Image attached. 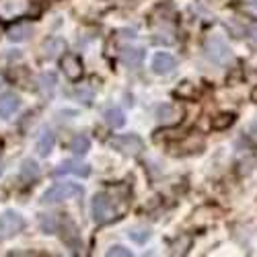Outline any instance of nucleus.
<instances>
[{"mask_svg": "<svg viewBox=\"0 0 257 257\" xmlns=\"http://www.w3.org/2000/svg\"><path fill=\"white\" fill-rule=\"evenodd\" d=\"M84 196V189L78 183H56L50 189L44 191L41 196V202L44 204H60V202H66V200H76Z\"/></svg>", "mask_w": 257, "mask_h": 257, "instance_id": "f257e3e1", "label": "nucleus"}, {"mask_svg": "<svg viewBox=\"0 0 257 257\" xmlns=\"http://www.w3.org/2000/svg\"><path fill=\"white\" fill-rule=\"evenodd\" d=\"M204 52H206V58L214 64H218V66H226L232 60V52L220 35H210L204 44Z\"/></svg>", "mask_w": 257, "mask_h": 257, "instance_id": "f03ea898", "label": "nucleus"}, {"mask_svg": "<svg viewBox=\"0 0 257 257\" xmlns=\"http://www.w3.org/2000/svg\"><path fill=\"white\" fill-rule=\"evenodd\" d=\"M25 226V220L19 212L15 210H7L3 216H0V241H9L15 234H19Z\"/></svg>", "mask_w": 257, "mask_h": 257, "instance_id": "7ed1b4c3", "label": "nucleus"}, {"mask_svg": "<svg viewBox=\"0 0 257 257\" xmlns=\"http://www.w3.org/2000/svg\"><path fill=\"white\" fill-rule=\"evenodd\" d=\"M91 212H93L95 222H107V220H111L115 216V206H113L111 198L107 194H97L93 198Z\"/></svg>", "mask_w": 257, "mask_h": 257, "instance_id": "20e7f679", "label": "nucleus"}, {"mask_svg": "<svg viewBox=\"0 0 257 257\" xmlns=\"http://www.w3.org/2000/svg\"><path fill=\"white\" fill-rule=\"evenodd\" d=\"M109 146L123 155H138L142 151V140L136 134H125V136H115L109 140Z\"/></svg>", "mask_w": 257, "mask_h": 257, "instance_id": "39448f33", "label": "nucleus"}, {"mask_svg": "<svg viewBox=\"0 0 257 257\" xmlns=\"http://www.w3.org/2000/svg\"><path fill=\"white\" fill-rule=\"evenodd\" d=\"M175 66H177L175 58L171 56V54H167V52H159V54L153 58V72H155V74H159V76L173 72V70H175Z\"/></svg>", "mask_w": 257, "mask_h": 257, "instance_id": "423d86ee", "label": "nucleus"}, {"mask_svg": "<svg viewBox=\"0 0 257 257\" xmlns=\"http://www.w3.org/2000/svg\"><path fill=\"white\" fill-rule=\"evenodd\" d=\"M78 175V177H89L91 175V167L84 165V163H78V161H64L58 169H56V175Z\"/></svg>", "mask_w": 257, "mask_h": 257, "instance_id": "0eeeda50", "label": "nucleus"}, {"mask_svg": "<svg viewBox=\"0 0 257 257\" xmlns=\"http://www.w3.org/2000/svg\"><path fill=\"white\" fill-rule=\"evenodd\" d=\"M181 115H183L181 107H177V105H173V103H165V105H161L159 109H157V117H159V121H163L165 125L177 123V121L181 119Z\"/></svg>", "mask_w": 257, "mask_h": 257, "instance_id": "6e6552de", "label": "nucleus"}, {"mask_svg": "<svg viewBox=\"0 0 257 257\" xmlns=\"http://www.w3.org/2000/svg\"><path fill=\"white\" fill-rule=\"evenodd\" d=\"M29 0H0V15L3 17H19L27 13Z\"/></svg>", "mask_w": 257, "mask_h": 257, "instance_id": "1a4fd4ad", "label": "nucleus"}, {"mask_svg": "<svg viewBox=\"0 0 257 257\" xmlns=\"http://www.w3.org/2000/svg\"><path fill=\"white\" fill-rule=\"evenodd\" d=\"M62 70H64V74H66L70 80H78L82 76V64H80V60L76 56L66 54L62 58Z\"/></svg>", "mask_w": 257, "mask_h": 257, "instance_id": "9d476101", "label": "nucleus"}, {"mask_svg": "<svg viewBox=\"0 0 257 257\" xmlns=\"http://www.w3.org/2000/svg\"><path fill=\"white\" fill-rule=\"evenodd\" d=\"M19 105H21V101L15 93H3L0 95V117L9 119L19 109Z\"/></svg>", "mask_w": 257, "mask_h": 257, "instance_id": "9b49d317", "label": "nucleus"}, {"mask_svg": "<svg viewBox=\"0 0 257 257\" xmlns=\"http://www.w3.org/2000/svg\"><path fill=\"white\" fill-rule=\"evenodd\" d=\"M64 50H66V44H64V39L60 37H50L44 46H41V56L48 58V60H54L58 58Z\"/></svg>", "mask_w": 257, "mask_h": 257, "instance_id": "f8f14e48", "label": "nucleus"}, {"mask_svg": "<svg viewBox=\"0 0 257 257\" xmlns=\"http://www.w3.org/2000/svg\"><path fill=\"white\" fill-rule=\"evenodd\" d=\"M31 33H33V27L29 23H17L9 29L7 35H9L11 41H27L31 37Z\"/></svg>", "mask_w": 257, "mask_h": 257, "instance_id": "ddd939ff", "label": "nucleus"}, {"mask_svg": "<svg viewBox=\"0 0 257 257\" xmlns=\"http://www.w3.org/2000/svg\"><path fill=\"white\" fill-rule=\"evenodd\" d=\"M142 58H144V52L140 48H123L121 50V60H123L125 66H130V68L140 66Z\"/></svg>", "mask_w": 257, "mask_h": 257, "instance_id": "4468645a", "label": "nucleus"}, {"mask_svg": "<svg viewBox=\"0 0 257 257\" xmlns=\"http://www.w3.org/2000/svg\"><path fill=\"white\" fill-rule=\"evenodd\" d=\"M54 142H56V136H54L50 130H46L44 134L39 136V140H37V144H35L37 155H39V157H48V155L52 153V148H54Z\"/></svg>", "mask_w": 257, "mask_h": 257, "instance_id": "2eb2a0df", "label": "nucleus"}, {"mask_svg": "<svg viewBox=\"0 0 257 257\" xmlns=\"http://www.w3.org/2000/svg\"><path fill=\"white\" fill-rule=\"evenodd\" d=\"M103 117H105V123L111 125V127H121L125 123V115L119 107H109V109L103 113Z\"/></svg>", "mask_w": 257, "mask_h": 257, "instance_id": "dca6fc26", "label": "nucleus"}, {"mask_svg": "<svg viewBox=\"0 0 257 257\" xmlns=\"http://www.w3.org/2000/svg\"><path fill=\"white\" fill-rule=\"evenodd\" d=\"M37 177H39V167H37V163L31 161V159L23 161V165H21V179L27 181V183H31V181H35Z\"/></svg>", "mask_w": 257, "mask_h": 257, "instance_id": "f3484780", "label": "nucleus"}, {"mask_svg": "<svg viewBox=\"0 0 257 257\" xmlns=\"http://www.w3.org/2000/svg\"><path fill=\"white\" fill-rule=\"evenodd\" d=\"M89 148H91V140H89L87 136H84V134L74 136V138H72V142H70V151H72L74 155H78V157L87 155V153H89Z\"/></svg>", "mask_w": 257, "mask_h": 257, "instance_id": "a211bd4d", "label": "nucleus"}, {"mask_svg": "<svg viewBox=\"0 0 257 257\" xmlns=\"http://www.w3.org/2000/svg\"><path fill=\"white\" fill-rule=\"evenodd\" d=\"M56 89V74L54 72H46L39 76V91L44 93L46 97H52Z\"/></svg>", "mask_w": 257, "mask_h": 257, "instance_id": "6ab92c4d", "label": "nucleus"}, {"mask_svg": "<svg viewBox=\"0 0 257 257\" xmlns=\"http://www.w3.org/2000/svg\"><path fill=\"white\" fill-rule=\"evenodd\" d=\"M64 241H66L72 249H78V232H76V226H74V222L72 220H64Z\"/></svg>", "mask_w": 257, "mask_h": 257, "instance_id": "aec40b11", "label": "nucleus"}, {"mask_svg": "<svg viewBox=\"0 0 257 257\" xmlns=\"http://www.w3.org/2000/svg\"><path fill=\"white\" fill-rule=\"evenodd\" d=\"M127 237H130L134 243L142 245V243H146L148 239H151V228L148 226H132L130 230H127Z\"/></svg>", "mask_w": 257, "mask_h": 257, "instance_id": "412c9836", "label": "nucleus"}, {"mask_svg": "<svg viewBox=\"0 0 257 257\" xmlns=\"http://www.w3.org/2000/svg\"><path fill=\"white\" fill-rule=\"evenodd\" d=\"M241 35H245L249 46L257 50V21H245V29L241 31Z\"/></svg>", "mask_w": 257, "mask_h": 257, "instance_id": "4be33fe9", "label": "nucleus"}, {"mask_svg": "<svg viewBox=\"0 0 257 257\" xmlns=\"http://www.w3.org/2000/svg\"><path fill=\"white\" fill-rule=\"evenodd\" d=\"M232 123H234V115L232 113H220V115H216L212 119L214 130H226V127L232 125Z\"/></svg>", "mask_w": 257, "mask_h": 257, "instance_id": "5701e85b", "label": "nucleus"}, {"mask_svg": "<svg viewBox=\"0 0 257 257\" xmlns=\"http://www.w3.org/2000/svg\"><path fill=\"white\" fill-rule=\"evenodd\" d=\"M39 226H41V230H46V232H56V228H58L56 216H52V214H41L39 216Z\"/></svg>", "mask_w": 257, "mask_h": 257, "instance_id": "b1692460", "label": "nucleus"}, {"mask_svg": "<svg viewBox=\"0 0 257 257\" xmlns=\"http://www.w3.org/2000/svg\"><path fill=\"white\" fill-rule=\"evenodd\" d=\"M107 255H109V257H113V255H117V257H132V251L121 247V245H113L109 251H107Z\"/></svg>", "mask_w": 257, "mask_h": 257, "instance_id": "393cba45", "label": "nucleus"}, {"mask_svg": "<svg viewBox=\"0 0 257 257\" xmlns=\"http://www.w3.org/2000/svg\"><path fill=\"white\" fill-rule=\"evenodd\" d=\"M251 132H253V134H257V121L251 125Z\"/></svg>", "mask_w": 257, "mask_h": 257, "instance_id": "a878e982", "label": "nucleus"}, {"mask_svg": "<svg viewBox=\"0 0 257 257\" xmlns=\"http://www.w3.org/2000/svg\"><path fill=\"white\" fill-rule=\"evenodd\" d=\"M0 175H3V163H0Z\"/></svg>", "mask_w": 257, "mask_h": 257, "instance_id": "bb28decb", "label": "nucleus"}, {"mask_svg": "<svg viewBox=\"0 0 257 257\" xmlns=\"http://www.w3.org/2000/svg\"><path fill=\"white\" fill-rule=\"evenodd\" d=\"M253 5H255V7H257V0H253Z\"/></svg>", "mask_w": 257, "mask_h": 257, "instance_id": "cd10ccee", "label": "nucleus"}]
</instances>
